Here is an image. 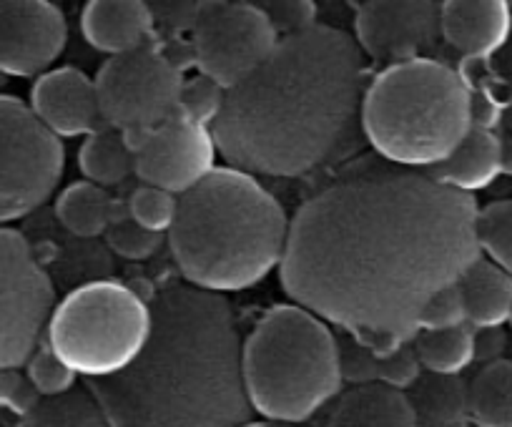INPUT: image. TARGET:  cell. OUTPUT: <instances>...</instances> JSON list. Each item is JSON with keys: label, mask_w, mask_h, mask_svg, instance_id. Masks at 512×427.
Instances as JSON below:
<instances>
[{"label": "cell", "mask_w": 512, "mask_h": 427, "mask_svg": "<svg viewBox=\"0 0 512 427\" xmlns=\"http://www.w3.org/2000/svg\"><path fill=\"white\" fill-rule=\"evenodd\" d=\"M480 254L470 194L364 164L297 211L279 269L299 307L390 357L420 332L427 302L455 287Z\"/></svg>", "instance_id": "1"}, {"label": "cell", "mask_w": 512, "mask_h": 427, "mask_svg": "<svg viewBox=\"0 0 512 427\" xmlns=\"http://www.w3.org/2000/svg\"><path fill=\"white\" fill-rule=\"evenodd\" d=\"M362 98L364 61L354 38L314 23L279 38L267 63L226 91L211 136L231 169L302 176L342 149Z\"/></svg>", "instance_id": "2"}, {"label": "cell", "mask_w": 512, "mask_h": 427, "mask_svg": "<svg viewBox=\"0 0 512 427\" xmlns=\"http://www.w3.org/2000/svg\"><path fill=\"white\" fill-rule=\"evenodd\" d=\"M151 335L131 365L88 380L108 427H241L251 407L229 302L171 284L151 307Z\"/></svg>", "instance_id": "3"}, {"label": "cell", "mask_w": 512, "mask_h": 427, "mask_svg": "<svg viewBox=\"0 0 512 427\" xmlns=\"http://www.w3.org/2000/svg\"><path fill=\"white\" fill-rule=\"evenodd\" d=\"M289 229L284 206L254 176L216 166L176 201L169 247L191 287L221 297L282 267Z\"/></svg>", "instance_id": "4"}, {"label": "cell", "mask_w": 512, "mask_h": 427, "mask_svg": "<svg viewBox=\"0 0 512 427\" xmlns=\"http://www.w3.org/2000/svg\"><path fill=\"white\" fill-rule=\"evenodd\" d=\"M362 131L379 159L402 169H435L472 131V91L435 58L395 63L362 98Z\"/></svg>", "instance_id": "5"}, {"label": "cell", "mask_w": 512, "mask_h": 427, "mask_svg": "<svg viewBox=\"0 0 512 427\" xmlns=\"http://www.w3.org/2000/svg\"><path fill=\"white\" fill-rule=\"evenodd\" d=\"M241 377L251 410L267 420L304 422L342 387L339 342L317 314L279 304L241 345Z\"/></svg>", "instance_id": "6"}, {"label": "cell", "mask_w": 512, "mask_h": 427, "mask_svg": "<svg viewBox=\"0 0 512 427\" xmlns=\"http://www.w3.org/2000/svg\"><path fill=\"white\" fill-rule=\"evenodd\" d=\"M151 325V307L136 289L118 282H91L56 304L46 345L76 375L106 380L141 355Z\"/></svg>", "instance_id": "7"}, {"label": "cell", "mask_w": 512, "mask_h": 427, "mask_svg": "<svg viewBox=\"0 0 512 427\" xmlns=\"http://www.w3.org/2000/svg\"><path fill=\"white\" fill-rule=\"evenodd\" d=\"M66 154L31 106L0 96V227L28 217L56 191Z\"/></svg>", "instance_id": "8"}, {"label": "cell", "mask_w": 512, "mask_h": 427, "mask_svg": "<svg viewBox=\"0 0 512 427\" xmlns=\"http://www.w3.org/2000/svg\"><path fill=\"white\" fill-rule=\"evenodd\" d=\"M56 309L53 282L21 232L0 227V372L28 365Z\"/></svg>", "instance_id": "9"}, {"label": "cell", "mask_w": 512, "mask_h": 427, "mask_svg": "<svg viewBox=\"0 0 512 427\" xmlns=\"http://www.w3.org/2000/svg\"><path fill=\"white\" fill-rule=\"evenodd\" d=\"M184 76L159 46L149 43L108 58L96 76V93L108 129H156L176 114Z\"/></svg>", "instance_id": "10"}, {"label": "cell", "mask_w": 512, "mask_h": 427, "mask_svg": "<svg viewBox=\"0 0 512 427\" xmlns=\"http://www.w3.org/2000/svg\"><path fill=\"white\" fill-rule=\"evenodd\" d=\"M279 43V33L262 6L251 3H204L191 31L194 66L231 91L262 68Z\"/></svg>", "instance_id": "11"}, {"label": "cell", "mask_w": 512, "mask_h": 427, "mask_svg": "<svg viewBox=\"0 0 512 427\" xmlns=\"http://www.w3.org/2000/svg\"><path fill=\"white\" fill-rule=\"evenodd\" d=\"M216 144L211 129L174 114L159 124L149 144L136 156L134 174L146 186L169 194H186L216 169Z\"/></svg>", "instance_id": "12"}, {"label": "cell", "mask_w": 512, "mask_h": 427, "mask_svg": "<svg viewBox=\"0 0 512 427\" xmlns=\"http://www.w3.org/2000/svg\"><path fill=\"white\" fill-rule=\"evenodd\" d=\"M442 3L397 0V3H359L354 33L364 53L382 63H405L422 53L440 36Z\"/></svg>", "instance_id": "13"}, {"label": "cell", "mask_w": 512, "mask_h": 427, "mask_svg": "<svg viewBox=\"0 0 512 427\" xmlns=\"http://www.w3.org/2000/svg\"><path fill=\"white\" fill-rule=\"evenodd\" d=\"M66 41L68 26L58 6L46 0H0V73L41 78Z\"/></svg>", "instance_id": "14"}, {"label": "cell", "mask_w": 512, "mask_h": 427, "mask_svg": "<svg viewBox=\"0 0 512 427\" xmlns=\"http://www.w3.org/2000/svg\"><path fill=\"white\" fill-rule=\"evenodd\" d=\"M31 111L53 136H91L106 129L98 103L96 81L81 68L63 66L48 71L33 83Z\"/></svg>", "instance_id": "15"}, {"label": "cell", "mask_w": 512, "mask_h": 427, "mask_svg": "<svg viewBox=\"0 0 512 427\" xmlns=\"http://www.w3.org/2000/svg\"><path fill=\"white\" fill-rule=\"evenodd\" d=\"M510 31L512 13L502 0H447L440 8V36L472 61L490 58Z\"/></svg>", "instance_id": "16"}, {"label": "cell", "mask_w": 512, "mask_h": 427, "mask_svg": "<svg viewBox=\"0 0 512 427\" xmlns=\"http://www.w3.org/2000/svg\"><path fill=\"white\" fill-rule=\"evenodd\" d=\"M154 31L151 8L141 0H91L81 13L88 46L111 58L149 46Z\"/></svg>", "instance_id": "17"}, {"label": "cell", "mask_w": 512, "mask_h": 427, "mask_svg": "<svg viewBox=\"0 0 512 427\" xmlns=\"http://www.w3.org/2000/svg\"><path fill=\"white\" fill-rule=\"evenodd\" d=\"M327 427H420V417L405 392L369 382L342 395Z\"/></svg>", "instance_id": "18"}, {"label": "cell", "mask_w": 512, "mask_h": 427, "mask_svg": "<svg viewBox=\"0 0 512 427\" xmlns=\"http://www.w3.org/2000/svg\"><path fill=\"white\" fill-rule=\"evenodd\" d=\"M502 174V141L490 129L472 126L450 159L432 169V179L447 189L470 194L490 186Z\"/></svg>", "instance_id": "19"}, {"label": "cell", "mask_w": 512, "mask_h": 427, "mask_svg": "<svg viewBox=\"0 0 512 427\" xmlns=\"http://www.w3.org/2000/svg\"><path fill=\"white\" fill-rule=\"evenodd\" d=\"M457 292L465 307V319L477 330H495L510 317L512 277L482 257L462 274Z\"/></svg>", "instance_id": "20"}, {"label": "cell", "mask_w": 512, "mask_h": 427, "mask_svg": "<svg viewBox=\"0 0 512 427\" xmlns=\"http://www.w3.org/2000/svg\"><path fill=\"white\" fill-rule=\"evenodd\" d=\"M56 217L63 229L81 239H91L106 234L118 219L128 217V209L101 186L78 181L58 196Z\"/></svg>", "instance_id": "21"}, {"label": "cell", "mask_w": 512, "mask_h": 427, "mask_svg": "<svg viewBox=\"0 0 512 427\" xmlns=\"http://www.w3.org/2000/svg\"><path fill=\"white\" fill-rule=\"evenodd\" d=\"M467 412L480 427H512V362L492 360L467 387Z\"/></svg>", "instance_id": "22"}, {"label": "cell", "mask_w": 512, "mask_h": 427, "mask_svg": "<svg viewBox=\"0 0 512 427\" xmlns=\"http://www.w3.org/2000/svg\"><path fill=\"white\" fill-rule=\"evenodd\" d=\"M136 156L126 149L121 134L116 129H101L86 136L81 151H78V169L86 181L101 186H116L134 174Z\"/></svg>", "instance_id": "23"}, {"label": "cell", "mask_w": 512, "mask_h": 427, "mask_svg": "<svg viewBox=\"0 0 512 427\" xmlns=\"http://www.w3.org/2000/svg\"><path fill=\"white\" fill-rule=\"evenodd\" d=\"M412 342L417 362H422L432 375L455 377L475 360V332L467 325L452 330H420Z\"/></svg>", "instance_id": "24"}, {"label": "cell", "mask_w": 512, "mask_h": 427, "mask_svg": "<svg viewBox=\"0 0 512 427\" xmlns=\"http://www.w3.org/2000/svg\"><path fill=\"white\" fill-rule=\"evenodd\" d=\"M16 427H108V422L91 390L73 387L66 395L41 397Z\"/></svg>", "instance_id": "25"}, {"label": "cell", "mask_w": 512, "mask_h": 427, "mask_svg": "<svg viewBox=\"0 0 512 427\" xmlns=\"http://www.w3.org/2000/svg\"><path fill=\"white\" fill-rule=\"evenodd\" d=\"M342 372L349 380H362V385L369 382H379V385H390L395 390L410 385L417 380V357L410 350H397L390 357H377L369 350H364L362 345H349L347 350H342Z\"/></svg>", "instance_id": "26"}, {"label": "cell", "mask_w": 512, "mask_h": 427, "mask_svg": "<svg viewBox=\"0 0 512 427\" xmlns=\"http://www.w3.org/2000/svg\"><path fill=\"white\" fill-rule=\"evenodd\" d=\"M477 244L495 267L512 277V201H495L477 211Z\"/></svg>", "instance_id": "27"}, {"label": "cell", "mask_w": 512, "mask_h": 427, "mask_svg": "<svg viewBox=\"0 0 512 427\" xmlns=\"http://www.w3.org/2000/svg\"><path fill=\"white\" fill-rule=\"evenodd\" d=\"M176 201H179V196L144 184L131 191V196L126 201V209L128 217L134 219L139 227L156 234H164L169 232L176 219Z\"/></svg>", "instance_id": "28"}, {"label": "cell", "mask_w": 512, "mask_h": 427, "mask_svg": "<svg viewBox=\"0 0 512 427\" xmlns=\"http://www.w3.org/2000/svg\"><path fill=\"white\" fill-rule=\"evenodd\" d=\"M224 98V88L216 86L206 76H196L191 81H184V86H181L176 114L184 116L191 124H199L209 129V126L216 124L221 109H224Z\"/></svg>", "instance_id": "29"}, {"label": "cell", "mask_w": 512, "mask_h": 427, "mask_svg": "<svg viewBox=\"0 0 512 427\" xmlns=\"http://www.w3.org/2000/svg\"><path fill=\"white\" fill-rule=\"evenodd\" d=\"M26 375L41 397L66 395V392H71L76 387L78 377L61 357L53 355V350L48 345L38 347L36 355L28 360Z\"/></svg>", "instance_id": "30"}, {"label": "cell", "mask_w": 512, "mask_h": 427, "mask_svg": "<svg viewBox=\"0 0 512 427\" xmlns=\"http://www.w3.org/2000/svg\"><path fill=\"white\" fill-rule=\"evenodd\" d=\"M106 242L113 252L121 259H131V262H144V259L154 257L159 252L161 242H164V234L149 232V229L139 227L131 217H123L108 229Z\"/></svg>", "instance_id": "31"}, {"label": "cell", "mask_w": 512, "mask_h": 427, "mask_svg": "<svg viewBox=\"0 0 512 427\" xmlns=\"http://www.w3.org/2000/svg\"><path fill=\"white\" fill-rule=\"evenodd\" d=\"M422 410L432 420L450 422L467 410V390H462L460 380L445 375H435V380L422 390Z\"/></svg>", "instance_id": "32"}, {"label": "cell", "mask_w": 512, "mask_h": 427, "mask_svg": "<svg viewBox=\"0 0 512 427\" xmlns=\"http://www.w3.org/2000/svg\"><path fill=\"white\" fill-rule=\"evenodd\" d=\"M465 322V307H462L457 284L432 297L420 314V330H452Z\"/></svg>", "instance_id": "33"}, {"label": "cell", "mask_w": 512, "mask_h": 427, "mask_svg": "<svg viewBox=\"0 0 512 427\" xmlns=\"http://www.w3.org/2000/svg\"><path fill=\"white\" fill-rule=\"evenodd\" d=\"M41 402V395L31 385L26 372L6 370L0 372V407L11 410L13 415L23 417Z\"/></svg>", "instance_id": "34"}, {"label": "cell", "mask_w": 512, "mask_h": 427, "mask_svg": "<svg viewBox=\"0 0 512 427\" xmlns=\"http://www.w3.org/2000/svg\"><path fill=\"white\" fill-rule=\"evenodd\" d=\"M264 11L272 18L279 38H284L312 28L317 8H314V3H309V0H297V3H274V6H267Z\"/></svg>", "instance_id": "35"}, {"label": "cell", "mask_w": 512, "mask_h": 427, "mask_svg": "<svg viewBox=\"0 0 512 427\" xmlns=\"http://www.w3.org/2000/svg\"><path fill=\"white\" fill-rule=\"evenodd\" d=\"M502 347H505V337H502V332L497 330H480L475 335V357H480V360H487V357H497L502 352Z\"/></svg>", "instance_id": "36"}, {"label": "cell", "mask_w": 512, "mask_h": 427, "mask_svg": "<svg viewBox=\"0 0 512 427\" xmlns=\"http://www.w3.org/2000/svg\"><path fill=\"white\" fill-rule=\"evenodd\" d=\"M502 171L512 174V141H502Z\"/></svg>", "instance_id": "37"}, {"label": "cell", "mask_w": 512, "mask_h": 427, "mask_svg": "<svg viewBox=\"0 0 512 427\" xmlns=\"http://www.w3.org/2000/svg\"><path fill=\"white\" fill-rule=\"evenodd\" d=\"M241 427H264V425H251V422H246V425H241Z\"/></svg>", "instance_id": "38"}, {"label": "cell", "mask_w": 512, "mask_h": 427, "mask_svg": "<svg viewBox=\"0 0 512 427\" xmlns=\"http://www.w3.org/2000/svg\"><path fill=\"white\" fill-rule=\"evenodd\" d=\"M507 322H510V325H512V309H510V317H507Z\"/></svg>", "instance_id": "39"}]
</instances>
